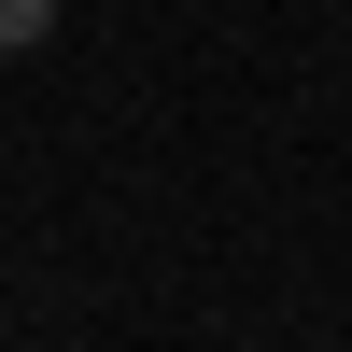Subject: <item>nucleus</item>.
Here are the masks:
<instances>
[{
    "instance_id": "1",
    "label": "nucleus",
    "mask_w": 352,
    "mask_h": 352,
    "mask_svg": "<svg viewBox=\"0 0 352 352\" xmlns=\"http://www.w3.org/2000/svg\"><path fill=\"white\" fill-rule=\"evenodd\" d=\"M28 43H56V0H0V56H28Z\"/></svg>"
}]
</instances>
